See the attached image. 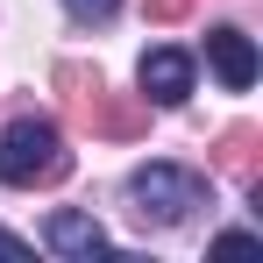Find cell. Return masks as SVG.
I'll list each match as a JSON object with an SVG mask.
<instances>
[{"label": "cell", "mask_w": 263, "mask_h": 263, "mask_svg": "<svg viewBox=\"0 0 263 263\" xmlns=\"http://www.w3.org/2000/svg\"><path fill=\"white\" fill-rule=\"evenodd\" d=\"M43 242L57 249V256H100L107 249V228L92 214H71V206H57V214L43 220Z\"/></svg>", "instance_id": "8992f818"}, {"label": "cell", "mask_w": 263, "mask_h": 263, "mask_svg": "<svg viewBox=\"0 0 263 263\" xmlns=\"http://www.w3.org/2000/svg\"><path fill=\"white\" fill-rule=\"evenodd\" d=\"M50 86L64 92L71 121H79V128H92V135L128 142V135L149 128V107H142V100H128V92H107V79H100L92 64H79V57H64V64L50 71Z\"/></svg>", "instance_id": "6da1fadb"}, {"label": "cell", "mask_w": 263, "mask_h": 263, "mask_svg": "<svg viewBox=\"0 0 263 263\" xmlns=\"http://www.w3.org/2000/svg\"><path fill=\"white\" fill-rule=\"evenodd\" d=\"M64 14H71V22H86V29H107V22L121 14V0H64Z\"/></svg>", "instance_id": "ba28073f"}, {"label": "cell", "mask_w": 263, "mask_h": 263, "mask_svg": "<svg viewBox=\"0 0 263 263\" xmlns=\"http://www.w3.org/2000/svg\"><path fill=\"white\" fill-rule=\"evenodd\" d=\"M220 256H235V249H256V235H242V228H228V235H214Z\"/></svg>", "instance_id": "30bf717a"}, {"label": "cell", "mask_w": 263, "mask_h": 263, "mask_svg": "<svg viewBox=\"0 0 263 263\" xmlns=\"http://www.w3.org/2000/svg\"><path fill=\"white\" fill-rule=\"evenodd\" d=\"M256 149H263V128L235 121V128L214 142V164H220L228 178H242V185H256V178H263V157H256Z\"/></svg>", "instance_id": "52a82bcc"}, {"label": "cell", "mask_w": 263, "mask_h": 263, "mask_svg": "<svg viewBox=\"0 0 263 263\" xmlns=\"http://www.w3.org/2000/svg\"><path fill=\"white\" fill-rule=\"evenodd\" d=\"M192 0H149V22H185Z\"/></svg>", "instance_id": "9c48e42d"}, {"label": "cell", "mask_w": 263, "mask_h": 263, "mask_svg": "<svg viewBox=\"0 0 263 263\" xmlns=\"http://www.w3.org/2000/svg\"><path fill=\"white\" fill-rule=\"evenodd\" d=\"M0 256H29V242H22V235H7V228H0Z\"/></svg>", "instance_id": "8fae6325"}, {"label": "cell", "mask_w": 263, "mask_h": 263, "mask_svg": "<svg viewBox=\"0 0 263 263\" xmlns=\"http://www.w3.org/2000/svg\"><path fill=\"white\" fill-rule=\"evenodd\" d=\"M142 92L157 100V107H185L192 100V57L185 50H171V43H157V50H142Z\"/></svg>", "instance_id": "277c9868"}, {"label": "cell", "mask_w": 263, "mask_h": 263, "mask_svg": "<svg viewBox=\"0 0 263 263\" xmlns=\"http://www.w3.org/2000/svg\"><path fill=\"white\" fill-rule=\"evenodd\" d=\"M64 171H71V149H64L57 121L22 114L0 128V185H57Z\"/></svg>", "instance_id": "7a4b0ae2"}, {"label": "cell", "mask_w": 263, "mask_h": 263, "mask_svg": "<svg viewBox=\"0 0 263 263\" xmlns=\"http://www.w3.org/2000/svg\"><path fill=\"white\" fill-rule=\"evenodd\" d=\"M128 199L142 228H178V220H192V206H206V178L185 164H142L128 178Z\"/></svg>", "instance_id": "3957f363"}, {"label": "cell", "mask_w": 263, "mask_h": 263, "mask_svg": "<svg viewBox=\"0 0 263 263\" xmlns=\"http://www.w3.org/2000/svg\"><path fill=\"white\" fill-rule=\"evenodd\" d=\"M206 57H214L220 86H235V92L256 86V43H249L242 29H206Z\"/></svg>", "instance_id": "5b68a950"}]
</instances>
